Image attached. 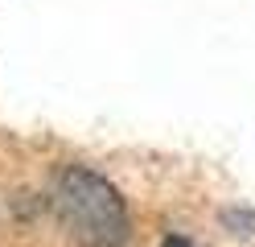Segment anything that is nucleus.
Listing matches in <instances>:
<instances>
[{
	"label": "nucleus",
	"mask_w": 255,
	"mask_h": 247,
	"mask_svg": "<svg viewBox=\"0 0 255 247\" xmlns=\"http://www.w3.org/2000/svg\"><path fill=\"white\" fill-rule=\"evenodd\" d=\"M58 214L78 247H124L128 243V206L107 177L70 165L58 173Z\"/></svg>",
	"instance_id": "nucleus-1"
},
{
	"label": "nucleus",
	"mask_w": 255,
	"mask_h": 247,
	"mask_svg": "<svg viewBox=\"0 0 255 247\" xmlns=\"http://www.w3.org/2000/svg\"><path fill=\"white\" fill-rule=\"evenodd\" d=\"M161 247H194V243H189V239H181V235H169Z\"/></svg>",
	"instance_id": "nucleus-2"
}]
</instances>
